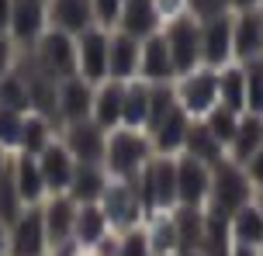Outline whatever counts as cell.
Wrapping results in <instances>:
<instances>
[{
  "label": "cell",
  "instance_id": "cell-1",
  "mask_svg": "<svg viewBox=\"0 0 263 256\" xmlns=\"http://www.w3.org/2000/svg\"><path fill=\"white\" fill-rule=\"evenodd\" d=\"M149 160H153V142L145 135L132 132V128H118V132L107 135L104 170L115 173L118 180H135Z\"/></svg>",
  "mask_w": 263,
  "mask_h": 256
},
{
  "label": "cell",
  "instance_id": "cell-2",
  "mask_svg": "<svg viewBox=\"0 0 263 256\" xmlns=\"http://www.w3.org/2000/svg\"><path fill=\"white\" fill-rule=\"evenodd\" d=\"M135 190L142 198V208L163 211L177 204V160L156 156L142 166V173L135 176Z\"/></svg>",
  "mask_w": 263,
  "mask_h": 256
},
{
  "label": "cell",
  "instance_id": "cell-3",
  "mask_svg": "<svg viewBox=\"0 0 263 256\" xmlns=\"http://www.w3.org/2000/svg\"><path fill=\"white\" fill-rule=\"evenodd\" d=\"M211 201H215V211L222 215H236L239 208L250 204V176L246 170L232 160H222L218 166H211Z\"/></svg>",
  "mask_w": 263,
  "mask_h": 256
},
{
  "label": "cell",
  "instance_id": "cell-4",
  "mask_svg": "<svg viewBox=\"0 0 263 256\" xmlns=\"http://www.w3.org/2000/svg\"><path fill=\"white\" fill-rule=\"evenodd\" d=\"M163 38H166L177 76L194 73L197 63H201V21H194V17H173L166 25V31H163Z\"/></svg>",
  "mask_w": 263,
  "mask_h": 256
},
{
  "label": "cell",
  "instance_id": "cell-5",
  "mask_svg": "<svg viewBox=\"0 0 263 256\" xmlns=\"http://www.w3.org/2000/svg\"><path fill=\"white\" fill-rule=\"evenodd\" d=\"M177 94V104L187 118H204L215 104H218V69H194L180 76V87L173 90Z\"/></svg>",
  "mask_w": 263,
  "mask_h": 256
},
{
  "label": "cell",
  "instance_id": "cell-6",
  "mask_svg": "<svg viewBox=\"0 0 263 256\" xmlns=\"http://www.w3.org/2000/svg\"><path fill=\"white\" fill-rule=\"evenodd\" d=\"M31 59H35L52 80L63 83V80H69V76H77V38L66 35V31L49 28L39 38V52L31 55Z\"/></svg>",
  "mask_w": 263,
  "mask_h": 256
},
{
  "label": "cell",
  "instance_id": "cell-7",
  "mask_svg": "<svg viewBox=\"0 0 263 256\" xmlns=\"http://www.w3.org/2000/svg\"><path fill=\"white\" fill-rule=\"evenodd\" d=\"M107 42L111 31H104L101 25L77 35V76L90 87H101L107 80Z\"/></svg>",
  "mask_w": 263,
  "mask_h": 256
},
{
  "label": "cell",
  "instance_id": "cell-8",
  "mask_svg": "<svg viewBox=\"0 0 263 256\" xmlns=\"http://www.w3.org/2000/svg\"><path fill=\"white\" fill-rule=\"evenodd\" d=\"M211 194V166L194 160V156H180L177 160V204L180 208H201Z\"/></svg>",
  "mask_w": 263,
  "mask_h": 256
},
{
  "label": "cell",
  "instance_id": "cell-9",
  "mask_svg": "<svg viewBox=\"0 0 263 256\" xmlns=\"http://www.w3.org/2000/svg\"><path fill=\"white\" fill-rule=\"evenodd\" d=\"M45 218L39 208H28L17 215V222H11L7 229V253L11 256H42L45 253Z\"/></svg>",
  "mask_w": 263,
  "mask_h": 256
},
{
  "label": "cell",
  "instance_id": "cell-10",
  "mask_svg": "<svg viewBox=\"0 0 263 256\" xmlns=\"http://www.w3.org/2000/svg\"><path fill=\"white\" fill-rule=\"evenodd\" d=\"M101 211L107 215V225H121V229H132L139 215H142V198L132 180H118V184H107L104 198H101Z\"/></svg>",
  "mask_w": 263,
  "mask_h": 256
},
{
  "label": "cell",
  "instance_id": "cell-11",
  "mask_svg": "<svg viewBox=\"0 0 263 256\" xmlns=\"http://www.w3.org/2000/svg\"><path fill=\"white\" fill-rule=\"evenodd\" d=\"M232 59V17H211L201 21V63L208 69L229 66Z\"/></svg>",
  "mask_w": 263,
  "mask_h": 256
},
{
  "label": "cell",
  "instance_id": "cell-12",
  "mask_svg": "<svg viewBox=\"0 0 263 256\" xmlns=\"http://www.w3.org/2000/svg\"><path fill=\"white\" fill-rule=\"evenodd\" d=\"M66 149L77 163H104V149H107V132L97 122H80V125H66Z\"/></svg>",
  "mask_w": 263,
  "mask_h": 256
},
{
  "label": "cell",
  "instance_id": "cell-13",
  "mask_svg": "<svg viewBox=\"0 0 263 256\" xmlns=\"http://www.w3.org/2000/svg\"><path fill=\"white\" fill-rule=\"evenodd\" d=\"M45 17L55 31H66L77 38L80 31L93 28V0H49L45 4Z\"/></svg>",
  "mask_w": 263,
  "mask_h": 256
},
{
  "label": "cell",
  "instance_id": "cell-14",
  "mask_svg": "<svg viewBox=\"0 0 263 256\" xmlns=\"http://www.w3.org/2000/svg\"><path fill=\"white\" fill-rule=\"evenodd\" d=\"M77 211L80 204L69 198V194H52V201L42 208V218H45V239L55 246L73 243V225H77Z\"/></svg>",
  "mask_w": 263,
  "mask_h": 256
},
{
  "label": "cell",
  "instance_id": "cell-15",
  "mask_svg": "<svg viewBox=\"0 0 263 256\" xmlns=\"http://www.w3.org/2000/svg\"><path fill=\"white\" fill-rule=\"evenodd\" d=\"M232 55L239 63L263 59V14L260 11H242L232 21Z\"/></svg>",
  "mask_w": 263,
  "mask_h": 256
},
{
  "label": "cell",
  "instance_id": "cell-16",
  "mask_svg": "<svg viewBox=\"0 0 263 256\" xmlns=\"http://www.w3.org/2000/svg\"><path fill=\"white\" fill-rule=\"evenodd\" d=\"M139 52H142V42L125 31H115L107 42V80L128 83L139 73Z\"/></svg>",
  "mask_w": 263,
  "mask_h": 256
},
{
  "label": "cell",
  "instance_id": "cell-17",
  "mask_svg": "<svg viewBox=\"0 0 263 256\" xmlns=\"http://www.w3.org/2000/svg\"><path fill=\"white\" fill-rule=\"evenodd\" d=\"M93 114V87L80 76H69V80L59 83V118L66 125H80L90 122Z\"/></svg>",
  "mask_w": 263,
  "mask_h": 256
},
{
  "label": "cell",
  "instance_id": "cell-18",
  "mask_svg": "<svg viewBox=\"0 0 263 256\" xmlns=\"http://www.w3.org/2000/svg\"><path fill=\"white\" fill-rule=\"evenodd\" d=\"M139 76H142V83H170L173 76H177L170 49H166V38H163L159 31L142 42V52H139Z\"/></svg>",
  "mask_w": 263,
  "mask_h": 256
},
{
  "label": "cell",
  "instance_id": "cell-19",
  "mask_svg": "<svg viewBox=\"0 0 263 256\" xmlns=\"http://www.w3.org/2000/svg\"><path fill=\"white\" fill-rule=\"evenodd\" d=\"M39 170H42V180H45V190L52 194H66L69 184H73V173H77V160L69 156V149L52 142L39 156Z\"/></svg>",
  "mask_w": 263,
  "mask_h": 256
},
{
  "label": "cell",
  "instance_id": "cell-20",
  "mask_svg": "<svg viewBox=\"0 0 263 256\" xmlns=\"http://www.w3.org/2000/svg\"><path fill=\"white\" fill-rule=\"evenodd\" d=\"M156 28H159L156 0H125V7L118 14V31L145 42L149 35H156Z\"/></svg>",
  "mask_w": 263,
  "mask_h": 256
},
{
  "label": "cell",
  "instance_id": "cell-21",
  "mask_svg": "<svg viewBox=\"0 0 263 256\" xmlns=\"http://www.w3.org/2000/svg\"><path fill=\"white\" fill-rule=\"evenodd\" d=\"M121 108H125V83L104 80L93 90V114L90 122H97L104 132H111L115 125H121Z\"/></svg>",
  "mask_w": 263,
  "mask_h": 256
},
{
  "label": "cell",
  "instance_id": "cell-22",
  "mask_svg": "<svg viewBox=\"0 0 263 256\" xmlns=\"http://www.w3.org/2000/svg\"><path fill=\"white\" fill-rule=\"evenodd\" d=\"M11 176H14V187L21 194V201L28 208H35L45 194V180H42V170H39V156H28L21 152L17 160L11 163Z\"/></svg>",
  "mask_w": 263,
  "mask_h": 256
},
{
  "label": "cell",
  "instance_id": "cell-23",
  "mask_svg": "<svg viewBox=\"0 0 263 256\" xmlns=\"http://www.w3.org/2000/svg\"><path fill=\"white\" fill-rule=\"evenodd\" d=\"M107 190V176L101 163H77V173L69 184V198L77 204H97Z\"/></svg>",
  "mask_w": 263,
  "mask_h": 256
},
{
  "label": "cell",
  "instance_id": "cell-24",
  "mask_svg": "<svg viewBox=\"0 0 263 256\" xmlns=\"http://www.w3.org/2000/svg\"><path fill=\"white\" fill-rule=\"evenodd\" d=\"M256 149H263V114L246 111V114L239 118V128H236V135H232V142H229V160L242 166Z\"/></svg>",
  "mask_w": 263,
  "mask_h": 256
},
{
  "label": "cell",
  "instance_id": "cell-25",
  "mask_svg": "<svg viewBox=\"0 0 263 256\" xmlns=\"http://www.w3.org/2000/svg\"><path fill=\"white\" fill-rule=\"evenodd\" d=\"M45 4L42 0H14L11 11V35L17 42H35L42 38V25H45Z\"/></svg>",
  "mask_w": 263,
  "mask_h": 256
},
{
  "label": "cell",
  "instance_id": "cell-26",
  "mask_svg": "<svg viewBox=\"0 0 263 256\" xmlns=\"http://www.w3.org/2000/svg\"><path fill=\"white\" fill-rule=\"evenodd\" d=\"M187 132H191V118H187L184 111H180V104H177V108L159 122L156 132H153V149H156L159 156H170L177 149H184Z\"/></svg>",
  "mask_w": 263,
  "mask_h": 256
},
{
  "label": "cell",
  "instance_id": "cell-27",
  "mask_svg": "<svg viewBox=\"0 0 263 256\" xmlns=\"http://www.w3.org/2000/svg\"><path fill=\"white\" fill-rule=\"evenodd\" d=\"M218 104L236 114H246V69L242 66L218 69Z\"/></svg>",
  "mask_w": 263,
  "mask_h": 256
},
{
  "label": "cell",
  "instance_id": "cell-28",
  "mask_svg": "<svg viewBox=\"0 0 263 256\" xmlns=\"http://www.w3.org/2000/svg\"><path fill=\"white\" fill-rule=\"evenodd\" d=\"M229 232H232V243L236 246H263V215L256 204L239 208L236 215L229 218Z\"/></svg>",
  "mask_w": 263,
  "mask_h": 256
},
{
  "label": "cell",
  "instance_id": "cell-29",
  "mask_svg": "<svg viewBox=\"0 0 263 256\" xmlns=\"http://www.w3.org/2000/svg\"><path fill=\"white\" fill-rule=\"evenodd\" d=\"M173 229H177V256L194 253L197 246H201V235H204V215H201V208H177Z\"/></svg>",
  "mask_w": 263,
  "mask_h": 256
},
{
  "label": "cell",
  "instance_id": "cell-30",
  "mask_svg": "<svg viewBox=\"0 0 263 256\" xmlns=\"http://www.w3.org/2000/svg\"><path fill=\"white\" fill-rule=\"evenodd\" d=\"M107 232V215L101 211V204H80L77 211V225H73V235H77V243L83 249H90L104 239Z\"/></svg>",
  "mask_w": 263,
  "mask_h": 256
},
{
  "label": "cell",
  "instance_id": "cell-31",
  "mask_svg": "<svg viewBox=\"0 0 263 256\" xmlns=\"http://www.w3.org/2000/svg\"><path fill=\"white\" fill-rule=\"evenodd\" d=\"M184 149H187V156L208 163V166H218V163H222V142L208 132L204 122H191V132H187Z\"/></svg>",
  "mask_w": 263,
  "mask_h": 256
},
{
  "label": "cell",
  "instance_id": "cell-32",
  "mask_svg": "<svg viewBox=\"0 0 263 256\" xmlns=\"http://www.w3.org/2000/svg\"><path fill=\"white\" fill-rule=\"evenodd\" d=\"M149 118V83H125V108H121V125L139 132Z\"/></svg>",
  "mask_w": 263,
  "mask_h": 256
},
{
  "label": "cell",
  "instance_id": "cell-33",
  "mask_svg": "<svg viewBox=\"0 0 263 256\" xmlns=\"http://www.w3.org/2000/svg\"><path fill=\"white\" fill-rule=\"evenodd\" d=\"M17 146L25 149L28 156H42L45 149L52 146V128H49V118L45 114H25V125H21V142Z\"/></svg>",
  "mask_w": 263,
  "mask_h": 256
},
{
  "label": "cell",
  "instance_id": "cell-34",
  "mask_svg": "<svg viewBox=\"0 0 263 256\" xmlns=\"http://www.w3.org/2000/svg\"><path fill=\"white\" fill-rule=\"evenodd\" d=\"M0 108L17 111V114H31V97H28V87L17 73L0 76Z\"/></svg>",
  "mask_w": 263,
  "mask_h": 256
},
{
  "label": "cell",
  "instance_id": "cell-35",
  "mask_svg": "<svg viewBox=\"0 0 263 256\" xmlns=\"http://www.w3.org/2000/svg\"><path fill=\"white\" fill-rule=\"evenodd\" d=\"M239 118L242 114H236V111H229V108H222V104H215V108L201 118V122L208 125V132L222 142V146H229L232 142V135H236V128H239Z\"/></svg>",
  "mask_w": 263,
  "mask_h": 256
},
{
  "label": "cell",
  "instance_id": "cell-36",
  "mask_svg": "<svg viewBox=\"0 0 263 256\" xmlns=\"http://www.w3.org/2000/svg\"><path fill=\"white\" fill-rule=\"evenodd\" d=\"M21 211H25V201H21L17 187H14L11 166H7V173L0 176V222H4V225H11V222H17Z\"/></svg>",
  "mask_w": 263,
  "mask_h": 256
},
{
  "label": "cell",
  "instance_id": "cell-37",
  "mask_svg": "<svg viewBox=\"0 0 263 256\" xmlns=\"http://www.w3.org/2000/svg\"><path fill=\"white\" fill-rule=\"evenodd\" d=\"M21 125H25V114L0 108V146H4V149L21 142Z\"/></svg>",
  "mask_w": 263,
  "mask_h": 256
},
{
  "label": "cell",
  "instance_id": "cell-38",
  "mask_svg": "<svg viewBox=\"0 0 263 256\" xmlns=\"http://www.w3.org/2000/svg\"><path fill=\"white\" fill-rule=\"evenodd\" d=\"M187 7L194 14V21H211V17H225L232 4L229 0H187Z\"/></svg>",
  "mask_w": 263,
  "mask_h": 256
},
{
  "label": "cell",
  "instance_id": "cell-39",
  "mask_svg": "<svg viewBox=\"0 0 263 256\" xmlns=\"http://www.w3.org/2000/svg\"><path fill=\"white\" fill-rule=\"evenodd\" d=\"M118 256H153L149 235H145V232H128L118 246Z\"/></svg>",
  "mask_w": 263,
  "mask_h": 256
},
{
  "label": "cell",
  "instance_id": "cell-40",
  "mask_svg": "<svg viewBox=\"0 0 263 256\" xmlns=\"http://www.w3.org/2000/svg\"><path fill=\"white\" fill-rule=\"evenodd\" d=\"M121 7H125V0H93V17H97L101 25H115Z\"/></svg>",
  "mask_w": 263,
  "mask_h": 256
},
{
  "label": "cell",
  "instance_id": "cell-41",
  "mask_svg": "<svg viewBox=\"0 0 263 256\" xmlns=\"http://www.w3.org/2000/svg\"><path fill=\"white\" fill-rule=\"evenodd\" d=\"M242 170H246V176H250V184L263 187V149H256L250 160L242 163Z\"/></svg>",
  "mask_w": 263,
  "mask_h": 256
},
{
  "label": "cell",
  "instance_id": "cell-42",
  "mask_svg": "<svg viewBox=\"0 0 263 256\" xmlns=\"http://www.w3.org/2000/svg\"><path fill=\"white\" fill-rule=\"evenodd\" d=\"M11 59H14V42L7 38V35H0V76H7Z\"/></svg>",
  "mask_w": 263,
  "mask_h": 256
},
{
  "label": "cell",
  "instance_id": "cell-43",
  "mask_svg": "<svg viewBox=\"0 0 263 256\" xmlns=\"http://www.w3.org/2000/svg\"><path fill=\"white\" fill-rule=\"evenodd\" d=\"M11 11H14V0H0V35L11 31Z\"/></svg>",
  "mask_w": 263,
  "mask_h": 256
},
{
  "label": "cell",
  "instance_id": "cell-44",
  "mask_svg": "<svg viewBox=\"0 0 263 256\" xmlns=\"http://www.w3.org/2000/svg\"><path fill=\"white\" fill-rule=\"evenodd\" d=\"M229 4L239 7V14H242V11H256V7H260V0H229Z\"/></svg>",
  "mask_w": 263,
  "mask_h": 256
},
{
  "label": "cell",
  "instance_id": "cell-45",
  "mask_svg": "<svg viewBox=\"0 0 263 256\" xmlns=\"http://www.w3.org/2000/svg\"><path fill=\"white\" fill-rule=\"evenodd\" d=\"M229 256H260V253H256L253 246H236V243H232V253H229Z\"/></svg>",
  "mask_w": 263,
  "mask_h": 256
},
{
  "label": "cell",
  "instance_id": "cell-46",
  "mask_svg": "<svg viewBox=\"0 0 263 256\" xmlns=\"http://www.w3.org/2000/svg\"><path fill=\"white\" fill-rule=\"evenodd\" d=\"M0 256H7V225L0 222Z\"/></svg>",
  "mask_w": 263,
  "mask_h": 256
},
{
  "label": "cell",
  "instance_id": "cell-47",
  "mask_svg": "<svg viewBox=\"0 0 263 256\" xmlns=\"http://www.w3.org/2000/svg\"><path fill=\"white\" fill-rule=\"evenodd\" d=\"M7 166H11V163H7V156H4V146H0V176L7 173Z\"/></svg>",
  "mask_w": 263,
  "mask_h": 256
},
{
  "label": "cell",
  "instance_id": "cell-48",
  "mask_svg": "<svg viewBox=\"0 0 263 256\" xmlns=\"http://www.w3.org/2000/svg\"><path fill=\"white\" fill-rule=\"evenodd\" d=\"M256 208H260V215H263V187H260V194H256Z\"/></svg>",
  "mask_w": 263,
  "mask_h": 256
},
{
  "label": "cell",
  "instance_id": "cell-49",
  "mask_svg": "<svg viewBox=\"0 0 263 256\" xmlns=\"http://www.w3.org/2000/svg\"><path fill=\"white\" fill-rule=\"evenodd\" d=\"M77 256H104V253H97V249H83V253H77Z\"/></svg>",
  "mask_w": 263,
  "mask_h": 256
},
{
  "label": "cell",
  "instance_id": "cell-50",
  "mask_svg": "<svg viewBox=\"0 0 263 256\" xmlns=\"http://www.w3.org/2000/svg\"><path fill=\"white\" fill-rule=\"evenodd\" d=\"M180 256H204V253H197V249H194V253H180Z\"/></svg>",
  "mask_w": 263,
  "mask_h": 256
},
{
  "label": "cell",
  "instance_id": "cell-51",
  "mask_svg": "<svg viewBox=\"0 0 263 256\" xmlns=\"http://www.w3.org/2000/svg\"><path fill=\"white\" fill-rule=\"evenodd\" d=\"M260 256H263V246H260Z\"/></svg>",
  "mask_w": 263,
  "mask_h": 256
},
{
  "label": "cell",
  "instance_id": "cell-52",
  "mask_svg": "<svg viewBox=\"0 0 263 256\" xmlns=\"http://www.w3.org/2000/svg\"><path fill=\"white\" fill-rule=\"evenodd\" d=\"M42 4H49V0H42Z\"/></svg>",
  "mask_w": 263,
  "mask_h": 256
},
{
  "label": "cell",
  "instance_id": "cell-53",
  "mask_svg": "<svg viewBox=\"0 0 263 256\" xmlns=\"http://www.w3.org/2000/svg\"><path fill=\"white\" fill-rule=\"evenodd\" d=\"M260 14H263V11H260Z\"/></svg>",
  "mask_w": 263,
  "mask_h": 256
}]
</instances>
